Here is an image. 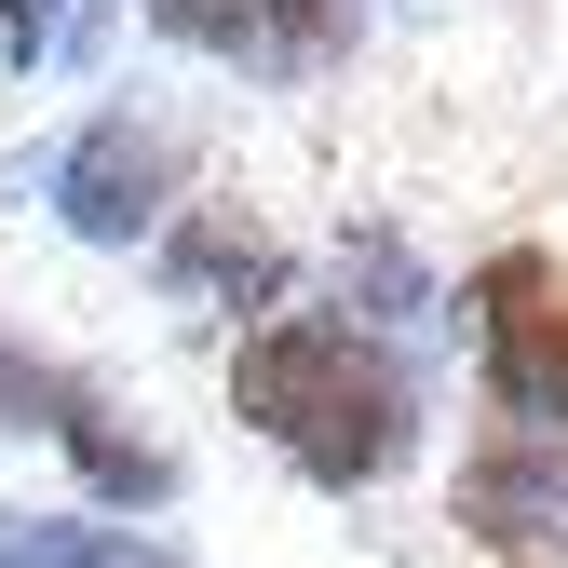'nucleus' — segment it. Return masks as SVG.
Here are the masks:
<instances>
[{"instance_id": "f257e3e1", "label": "nucleus", "mask_w": 568, "mask_h": 568, "mask_svg": "<svg viewBox=\"0 0 568 568\" xmlns=\"http://www.w3.org/2000/svg\"><path fill=\"white\" fill-rule=\"evenodd\" d=\"M231 406L312 487H379L419 460V366L352 312H271L231 338Z\"/></svg>"}, {"instance_id": "423d86ee", "label": "nucleus", "mask_w": 568, "mask_h": 568, "mask_svg": "<svg viewBox=\"0 0 568 568\" xmlns=\"http://www.w3.org/2000/svg\"><path fill=\"white\" fill-rule=\"evenodd\" d=\"M460 528L515 568H568V434H528V419H487L460 460Z\"/></svg>"}, {"instance_id": "0eeeda50", "label": "nucleus", "mask_w": 568, "mask_h": 568, "mask_svg": "<svg viewBox=\"0 0 568 568\" xmlns=\"http://www.w3.org/2000/svg\"><path fill=\"white\" fill-rule=\"evenodd\" d=\"M163 298H176V312L244 325V312L284 298V244L244 217V203H176V231H163Z\"/></svg>"}, {"instance_id": "7ed1b4c3", "label": "nucleus", "mask_w": 568, "mask_h": 568, "mask_svg": "<svg viewBox=\"0 0 568 568\" xmlns=\"http://www.w3.org/2000/svg\"><path fill=\"white\" fill-rule=\"evenodd\" d=\"M0 434H41V447H68V474H82L95 501H122V515H163V501H176V460H163L150 434H122V406H109L82 366L28 352L14 325H0Z\"/></svg>"}, {"instance_id": "39448f33", "label": "nucleus", "mask_w": 568, "mask_h": 568, "mask_svg": "<svg viewBox=\"0 0 568 568\" xmlns=\"http://www.w3.org/2000/svg\"><path fill=\"white\" fill-rule=\"evenodd\" d=\"M150 28L203 68H244V82H312L352 54L366 0H150Z\"/></svg>"}, {"instance_id": "6e6552de", "label": "nucleus", "mask_w": 568, "mask_h": 568, "mask_svg": "<svg viewBox=\"0 0 568 568\" xmlns=\"http://www.w3.org/2000/svg\"><path fill=\"white\" fill-rule=\"evenodd\" d=\"M0 568H190L163 528H109V515H0Z\"/></svg>"}, {"instance_id": "f03ea898", "label": "nucleus", "mask_w": 568, "mask_h": 568, "mask_svg": "<svg viewBox=\"0 0 568 568\" xmlns=\"http://www.w3.org/2000/svg\"><path fill=\"white\" fill-rule=\"evenodd\" d=\"M460 312H474V379H487V419L568 434V257H555V244H501V257H474Z\"/></svg>"}, {"instance_id": "20e7f679", "label": "nucleus", "mask_w": 568, "mask_h": 568, "mask_svg": "<svg viewBox=\"0 0 568 568\" xmlns=\"http://www.w3.org/2000/svg\"><path fill=\"white\" fill-rule=\"evenodd\" d=\"M41 190H54V217L82 244H163L176 231V135L135 122V109H95V122H68Z\"/></svg>"}, {"instance_id": "1a4fd4ad", "label": "nucleus", "mask_w": 568, "mask_h": 568, "mask_svg": "<svg viewBox=\"0 0 568 568\" xmlns=\"http://www.w3.org/2000/svg\"><path fill=\"white\" fill-rule=\"evenodd\" d=\"M338 284H366V298H379L366 338H379V325H406V338L434 325V284H419V257H406L393 231H352V244H338Z\"/></svg>"}, {"instance_id": "9d476101", "label": "nucleus", "mask_w": 568, "mask_h": 568, "mask_svg": "<svg viewBox=\"0 0 568 568\" xmlns=\"http://www.w3.org/2000/svg\"><path fill=\"white\" fill-rule=\"evenodd\" d=\"M95 28H109V0H0L14 68H41V54H95Z\"/></svg>"}]
</instances>
